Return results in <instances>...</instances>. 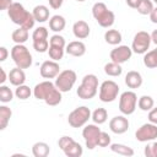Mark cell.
I'll list each match as a JSON object with an SVG mask.
<instances>
[{
	"label": "cell",
	"mask_w": 157,
	"mask_h": 157,
	"mask_svg": "<svg viewBox=\"0 0 157 157\" xmlns=\"http://www.w3.org/2000/svg\"><path fill=\"white\" fill-rule=\"evenodd\" d=\"M61 91L58 90L54 82L50 80L42 81L33 87V96L39 101H44L45 104L54 107L61 102Z\"/></svg>",
	"instance_id": "1"
},
{
	"label": "cell",
	"mask_w": 157,
	"mask_h": 157,
	"mask_svg": "<svg viewBox=\"0 0 157 157\" xmlns=\"http://www.w3.org/2000/svg\"><path fill=\"white\" fill-rule=\"evenodd\" d=\"M7 16L15 25H18L20 27H23L27 29H31L34 27L36 20L33 17V13L27 11L25 6L20 2H13L7 9Z\"/></svg>",
	"instance_id": "2"
},
{
	"label": "cell",
	"mask_w": 157,
	"mask_h": 157,
	"mask_svg": "<svg viewBox=\"0 0 157 157\" xmlns=\"http://www.w3.org/2000/svg\"><path fill=\"white\" fill-rule=\"evenodd\" d=\"M92 16L103 28H109L114 25L115 15L107 7L104 2H94L92 6Z\"/></svg>",
	"instance_id": "3"
},
{
	"label": "cell",
	"mask_w": 157,
	"mask_h": 157,
	"mask_svg": "<svg viewBox=\"0 0 157 157\" xmlns=\"http://www.w3.org/2000/svg\"><path fill=\"white\" fill-rule=\"evenodd\" d=\"M98 92V78L93 74L83 76L81 85L76 90V94L81 99H92Z\"/></svg>",
	"instance_id": "4"
},
{
	"label": "cell",
	"mask_w": 157,
	"mask_h": 157,
	"mask_svg": "<svg viewBox=\"0 0 157 157\" xmlns=\"http://www.w3.org/2000/svg\"><path fill=\"white\" fill-rule=\"evenodd\" d=\"M11 58L17 67L28 69L32 65V54L29 53L28 48L23 44H15L11 49Z\"/></svg>",
	"instance_id": "5"
},
{
	"label": "cell",
	"mask_w": 157,
	"mask_h": 157,
	"mask_svg": "<svg viewBox=\"0 0 157 157\" xmlns=\"http://www.w3.org/2000/svg\"><path fill=\"white\" fill-rule=\"evenodd\" d=\"M91 109L86 105H81L75 108L67 117V123L71 128H82L91 119Z\"/></svg>",
	"instance_id": "6"
},
{
	"label": "cell",
	"mask_w": 157,
	"mask_h": 157,
	"mask_svg": "<svg viewBox=\"0 0 157 157\" xmlns=\"http://www.w3.org/2000/svg\"><path fill=\"white\" fill-rule=\"evenodd\" d=\"M119 85L113 80H105L99 86L98 98L104 103H112L118 98Z\"/></svg>",
	"instance_id": "7"
},
{
	"label": "cell",
	"mask_w": 157,
	"mask_h": 157,
	"mask_svg": "<svg viewBox=\"0 0 157 157\" xmlns=\"http://www.w3.org/2000/svg\"><path fill=\"white\" fill-rule=\"evenodd\" d=\"M58 146L67 157H80L83 153L82 146L67 135H64L58 140Z\"/></svg>",
	"instance_id": "8"
},
{
	"label": "cell",
	"mask_w": 157,
	"mask_h": 157,
	"mask_svg": "<svg viewBox=\"0 0 157 157\" xmlns=\"http://www.w3.org/2000/svg\"><path fill=\"white\" fill-rule=\"evenodd\" d=\"M77 80V75L74 70L71 69H66L60 71V74L55 77V86L58 87L59 91H61L63 93L71 91V88L74 87V85L76 83Z\"/></svg>",
	"instance_id": "9"
},
{
	"label": "cell",
	"mask_w": 157,
	"mask_h": 157,
	"mask_svg": "<svg viewBox=\"0 0 157 157\" xmlns=\"http://www.w3.org/2000/svg\"><path fill=\"white\" fill-rule=\"evenodd\" d=\"M137 105V96L134 91H125L119 97V110L124 115H131Z\"/></svg>",
	"instance_id": "10"
},
{
	"label": "cell",
	"mask_w": 157,
	"mask_h": 157,
	"mask_svg": "<svg viewBox=\"0 0 157 157\" xmlns=\"http://www.w3.org/2000/svg\"><path fill=\"white\" fill-rule=\"evenodd\" d=\"M151 34L146 31H139L132 39L131 43V49L132 53L136 54H145L148 49H150V44H151Z\"/></svg>",
	"instance_id": "11"
},
{
	"label": "cell",
	"mask_w": 157,
	"mask_h": 157,
	"mask_svg": "<svg viewBox=\"0 0 157 157\" xmlns=\"http://www.w3.org/2000/svg\"><path fill=\"white\" fill-rule=\"evenodd\" d=\"M101 131L102 130L94 123L85 125V128L82 129V137H83L86 147L88 150H93L94 147H97V142H98V137H99Z\"/></svg>",
	"instance_id": "12"
},
{
	"label": "cell",
	"mask_w": 157,
	"mask_h": 157,
	"mask_svg": "<svg viewBox=\"0 0 157 157\" xmlns=\"http://www.w3.org/2000/svg\"><path fill=\"white\" fill-rule=\"evenodd\" d=\"M135 137L140 142H148L157 139V124L145 123L135 132Z\"/></svg>",
	"instance_id": "13"
},
{
	"label": "cell",
	"mask_w": 157,
	"mask_h": 157,
	"mask_svg": "<svg viewBox=\"0 0 157 157\" xmlns=\"http://www.w3.org/2000/svg\"><path fill=\"white\" fill-rule=\"evenodd\" d=\"M131 55H132V49L128 45H123V44H119L117 45L114 49L110 50V59L114 63H118V64H124L126 61H129L131 59Z\"/></svg>",
	"instance_id": "14"
},
{
	"label": "cell",
	"mask_w": 157,
	"mask_h": 157,
	"mask_svg": "<svg viewBox=\"0 0 157 157\" xmlns=\"http://www.w3.org/2000/svg\"><path fill=\"white\" fill-rule=\"evenodd\" d=\"M39 72L43 78H47V80L55 78L60 74V66H59L58 61H55V60H45L40 65Z\"/></svg>",
	"instance_id": "15"
},
{
	"label": "cell",
	"mask_w": 157,
	"mask_h": 157,
	"mask_svg": "<svg viewBox=\"0 0 157 157\" xmlns=\"http://www.w3.org/2000/svg\"><path fill=\"white\" fill-rule=\"evenodd\" d=\"M130 126V123H129V119L123 114V115H115L114 118L110 119L109 121V129L112 132L117 134V135H120V134H124L128 131Z\"/></svg>",
	"instance_id": "16"
},
{
	"label": "cell",
	"mask_w": 157,
	"mask_h": 157,
	"mask_svg": "<svg viewBox=\"0 0 157 157\" xmlns=\"http://www.w3.org/2000/svg\"><path fill=\"white\" fill-rule=\"evenodd\" d=\"M90 26L83 20H78L72 25V33L77 39H86L90 36Z\"/></svg>",
	"instance_id": "17"
},
{
	"label": "cell",
	"mask_w": 157,
	"mask_h": 157,
	"mask_svg": "<svg viewBox=\"0 0 157 157\" xmlns=\"http://www.w3.org/2000/svg\"><path fill=\"white\" fill-rule=\"evenodd\" d=\"M65 53L69 54V55H71V56L80 58V56L85 55V53H86V45L81 40H72L69 44H66Z\"/></svg>",
	"instance_id": "18"
},
{
	"label": "cell",
	"mask_w": 157,
	"mask_h": 157,
	"mask_svg": "<svg viewBox=\"0 0 157 157\" xmlns=\"http://www.w3.org/2000/svg\"><path fill=\"white\" fill-rule=\"evenodd\" d=\"M125 85L129 88H132V90L141 87V85H142V76H141V74L139 71H135V70L129 71L125 75Z\"/></svg>",
	"instance_id": "19"
},
{
	"label": "cell",
	"mask_w": 157,
	"mask_h": 157,
	"mask_svg": "<svg viewBox=\"0 0 157 157\" xmlns=\"http://www.w3.org/2000/svg\"><path fill=\"white\" fill-rule=\"evenodd\" d=\"M9 81L11 85H13L16 87L20 85H23L26 81V74H25L23 69L17 67V66L15 69H11L9 72Z\"/></svg>",
	"instance_id": "20"
},
{
	"label": "cell",
	"mask_w": 157,
	"mask_h": 157,
	"mask_svg": "<svg viewBox=\"0 0 157 157\" xmlns=\"http://www.w3.org/2000/svg\"><path fill=\"white\" fill-rule=\"evenodd\" d=\"M32 13H33V17H34L36 22L43 23V22L49 20V9L45 5H37V6H34L33 10H32Z\"/></svg>",
	"instance_id": "21"
},
{
	"label": "cell",
	"mask_w": 157,
	"mask_h": 157,
	"mask_svg": "<svg viewBox=\"0 0 157 157\" xmlns=\"http://www.w3.org/2000/svg\"><path fill=\"white\" fill-rule=\"evenodd\" d=\"M65 26H66V20L61 15H54L49 18V28L55 33L61 32L65 28Z\"/></svg>",
	"instance_id": "22"
},
{
	"label": "cell",
	"mask_w": 157,
	"mask_h": 157,
	"mask_svg": "<svg viewBox=\"0 0 157 157\" xmlns=\"http://www.w3.org/2000/svg\"><path fill=\"white\" fill-rule=\"evenodd\" d=\"M109 148H110L112 152L118 153V155H121V156H126V157H131L135 153L134 150H132V147H130L128 145H124V144H118V142L110 144Z\"/></svg>",
	"instance_id": "23"
},
{
	"label": "cell",
	"mask_w": 157,
	"mask_h": 157,
	"mask_svg": "<svg viewBox=\"0 0 157 157\" xmlns=\"http://www.w3.org/2000/svg\"><path fill=\"white\" fill-rule=\"evenodd\" d=\"M104 40L110 45H119L123 40V36L118 29H107L104 33Z\"/></svg>",
	"instance_id": "24"
},
{
	"label": "cell",
	"mask_w": 157,
	"mask_h": 157,
	"mask_svg": "<svg viewBox=\"0 0 157 157\" xmlns=\"http://www.w3.org/2000/svg\"><path fill=\"white\" fill-rule=\"evenodd\" d=\"M50 152V147L47 142L38 141L32 146V153L34 157H47Z\"/></svg>",
	"instance_id": "25"
},
{
	"label": "cell",
	"mask_w": 157,
	"mask_h": 157,
	"mask_svg": "<svg viewBox=\"0 0 157 157\" xmlns=\"http://www.w3.org/2000/svg\"><path fill=\"white\" fill-rule=\"evenodd\" d=\"M28 37H29L28 29L27 28H23V27H18L11 34V38H12V40L16 44H23V43H26L28 40Z\"/></svg>",
	"instance_id": "26"
},
{
	"label": "cell",
	"mask_w": 157,
	"mask_h": 157,
	"mask_svg": "<svg viewBox=\"0 0 157 157\" xmlns=\"http://www.w3.org/2000/svg\"><path fill=\"white\" fill-rule=\"evenodd\" d=\"M91 119L93 120L94 124L97 125H101V124H104L108 119V112L105 108H96L93 112H92V115H91Z\"/></svg>",
	"instance_id": "27"
},
{
	"label": "cell",
	"mask_w": 157,
	"mask_h": 157,
	"mask_svg": "<svg viewBox=\"0 0 157 157\" xmlns=\"http://www.w3.org/2000/svg\"><path fill=\"white\" fill-rule=\"evenodd\" d=\"M144 65L148 69L157 67V48L144 54Z\"/></svg>",
	"instance_id": "28"
},
{
	"label": "cell",
	"mask_w": 157,
	"mask_h": 157,
	"mask_svg": "<svg viewBox=\"0 0 157 157\" xmlns=\"http://www.w3.org/2000/svg\"><path fill=\"white\" fill-rule=\"evenodd\" d=\"M104 72H105V75H108V76L117 77V76H120V75H121L123 67H121L120 64L114 63V61H110V63H107V64L104 65Z\"/></svg>",
	"instance_id": "29"
},
{
	"label": "cell",
	"mask_w": 157,
	"mask_h": 157,
	"mask_svg": "<svg viewBox=\"0 0 157 157\" xmlns=\"http://www.w3.org/2000/svg\"><path fill=\"white\" fill-rule=\"evenodd\" d=\"M11 115H12V110L7 105L0 107V130H5L7 128Z\"/></svg>",
	"instance_id": "30"
},
{
	"label": "cell",
	"mask_w": 157,
	"mask_h": 157,
	"mask_svg": "<svg viewBox=\"0 0 157 157\" xmlns=\"http://www.w3.org/2000/svg\"><path fill=\"white\" fill-rule=\"evenodd\" d=\"M137 107L144 112H148L155 107V101L151 96L144 94L137 99Z\"/></svg>",
	"instance_id": "31"
},
{
	"label": "cell",
	"mask_w": 157,
	"mask_h": 157,
	"mask_svg": "<svg viewBox=\"0 0 157 157\" xmlns=\"http://www.w3.org/2000/svg\"><path fill=\"white\" fill-rule=\"evenodd\" d=\"M32 93H33V91H32L27 85H25V83L17 86L16 90H15V96H16L18 99H21V101H26V99H28V98L31 97Z\"/></svg>",
	"instance_id": "32"
},
{
	"label": "cell",
	"mask_w": 157,
	"mask_h": 157,
	"mask_svg": "<svg viewBox=\"0 0 157 157\" xmlns=\"http://www.w3.org/2000/svg\"><path fill=\"white\" fill-rule=\"evenodd\" d=\"M48 54H49V58H50L52 60L60 61V60L64 58V54H65V48H60V47H53V45H49Z\"/></svg>",
	"instance_id": "33"
},
{
	"label": "cell",
	"mask_w": 157,
	"mask_h": 157,
	"mask_svg": "<svg viewBox=\"0 0 157 157\" xmlns=\"http://www.w3.org/2000/svg\"><path fill=\"white\" fill-rule=\"evenodd\" d=\"M13 96H15V92H12V90L9 86H5V85L0 86V101L2 103L11 102L13 99Z\"/></svg>",
	"instance_id": "34"
},
{
	"label": "cell",
	"mask_w": 157,
	"mask_h": 157,
	"mask_svg": "<svg viewBox=\"0 0 157 157\" xmlns=\"http://www.w3.org/2000/svg\"><path fill=\"white\" fill-rule=\"evenodd\" d=\"M153 1L152 0H141V2H140V5L137 6V12L140 13V15H150L151 13V11L153 10Z\"/></svg>",
	"instance_id": "35"
},
{
	"label": "cell",
	"mask_w": 157,
	"mask_h": 157,
	"mask_svg": "<svg viewBox=\"0 0 157 157\" xmlns=\"http://www.w3.org/2000/svg\"><path fill=\"white\" fill-rule=\"evenodd\" d=\"M48 29L43 26L37 27L32 33V40H39V39H48Z\"/></svg>",
	"instance_id": "36"
},
{
	"label": "cell",
	"mask_w": 157,
	"mask_h": 157,
	"mask_svg": "<svg viewBox=\"0 0 157 157\" xmlns=\"http://www.w3.org/2000/svg\"><path fill=\"white\" fill-rule=\"evenodd\" d=\"M49 45L53 47H60V48H66V43H65V38L63 36H60L59 33L53 34L49 38Z\"/></svg>",
	"instance_id": "37"
},
{
	"label": "cell",
	"mask_w": 157,
	"mask_h": 157,
	"mask_svg": "<svg viewBox=\"0 0 157 157\" xmlns=\"http://www.w3.org/2000/svg\"><path fill=\"white\" fill-rule=\"evenodd\" d=\"M33 49L38 53H45L49 49V40L48 39H39L33 40Z\"/></svg>",
	"instance_id": "38"
},
{
	"label": "cell",
	"mask_w": 157,
	"mask_h": 157,
	"mask_svg": "<svg viewBox=\"0 0 157 157\" xmlns=\"http://www.w3.org/2000/svg\"><path fill=\"white\" fill-rule=\"evenodd\" d=\"M112 144V140H110V135L105 131H101L99 134V137H98V142H97V146L99 147H109Z\"/></svg>",
	"instance_id": "39"
},
{
	"label": "cell",
	"mask_w": 157,
	"mask_h": 157,
	"mask_svg": "<svg viewBox=\"0 0 157 157\" xmlns=\"http://www.w3.org/2000/svg\"><path fill=\"white\" fill-rule=\"evenodd\" d=\"M144 153L146 157H157V141L153 140V142L147 144L144 150Z\"/></svg>",
	"instance_id": "40"
},
{
	"label": "cell",
	"mask_w": 157,
	"mask_h": 157,
	"mask_svg": "<svg viewBox=\"0 0 157 157\" xmlns=\"http://www.w3.org/2000/svg\"><path fill=\"white\" fill-rule=\"evenodd\" d=\"M148 121L150 123H153V124H157V107H153L151 110H148Z\"/></svg>",
	"instance_id": "41"
},
{
	"label": "cell",
	"mask_w": 157,
	"mask_h": 157,
	"mask_svg": "<svg viewBox=\"0 0 157 157\" xmlns=\"http://www.w3.org/2000/svg\"><path fill=\"white\" fill-rule=\"evenodd\" d=\"M48 1H49V6L52 9H54V10L60 9L61 5H63V2H64V0H48Z\"/></svg>",
	"instance_id": "42"
},
{
	"label": "cell",
	"mask_w": 157,
	"mask_h": 157,
	"mask_svg": "<svg viewBox=\"0 0 157 157\" xmlns=\"http://www.w3.org/2000/svg\"><path fill=\"white\" fill-rule=\"evenodd\" d=\"M12 4V0H0V10H7Z\"/></svg>",
	"instance_id": "43"
},
{
	"label": "cell",
	"mask_w": 157,
	"mask_h": 157,
	"mask_svg": "<svg viewBox=\"0 0 157 157\" xmlns=\"http://www.w3.org/2000/svg\"><path fill=\"white\" fill-rule=\"evenodd\" d=\"M9 55V50L5 47H0V61H5L7 59Z\"/></svg>",
	"instance_id": "44"
},
{
	"label": "cell",
	"mask_w": 157,
	"mask_h": 157,
	"mask_svg": "<svg viewBox=\"0 0 157 157\" xmlns=\"http://www.w3.org/2000/svg\"><path fill=\"white\" fill-rule=\"evenodd\" d=\"M126 1V5L129 6V7H131V9H137V6L140 5V2H141V0H125Z\"/></svg>",
	"instance_id": "45"
},
{
	"label": "cell",
	"mask_w": 157,
	"mask_h": 157,
	"mask_svg": "<svg viewBox=\"0 0 157 157\" xmlns=\"http://www.w3.org/2000/svg\"><path fill=\"white\" fill-rule=\"evenodd\" d=\"M148 16H150V20L152 23H157V6L153 7V10L151 11V13Z\"/></svg>",
	"instance_id": "46"
},
{
	"label": "cell",
	"mask_w": 157,
	"mask_h": 157,
	"mask_svg": "<svg viewBox=\"0 0 157 157\" xmlns=\"http://www.w3.org/2000/svg\"><path fill=\"white\" fill-rule=\"evenodd\" d=\"M0 74H1V77H0V83L4 85L6 80H9V75L5 72V70L2 67H0Z\"/></svg>",
	"instance_id": "47"
},
{
	"label": "cell",
	"mask_w": 157,
	"mask_h": 157,
	"mask_svg": "<svg viewBox=\"0 0 157 157\" xmlns=\"http://www.w3.org/2000/svg\"><path fill=\"white\" fill-rule=\"evenodd\" d=\"M151 40L152 43H155L157 45V29H155L152 33H151Z\"/></svg>",
	"instance_id": "48"
},
{
	"label": "cell",
	"mask_w": 157,
	"mask_h": 157,
	"mask_svg": "<svg viewBox=\"0 0 157 157\" xmlns=\"http://www.w3.org/2000/svg\"><path fill=\"white\" fill-rule=\"evenodd\" d=\"M76 1H78V2H83V1H86V0H76Z\"/></svg>",
	"instance_id": "49"
},
{
	"label": "cell",
	"mask_w": 157,
	"mask_h": 157,
	"mask_svg": "<svg viewBox=\"0 0 157 157\" xmlns=\"http://www.w3.org/2000/svg\"><path fill=\"white\" fill-rule=\"evenodd\" d=\"M152 1H153V2H155V4H157V0H152Z\"/></svg>",
	"instance_id": "50"
}]
</instances>
